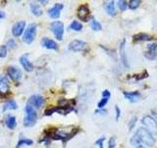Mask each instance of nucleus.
<instances>
[{
    "label": "nucleus",
    "instance_id": "obj_36",
    "mask_svg": "<svg viewBox=\"0 0 157 148\" xmlns=\"http://www.w3.org/2000/svg\"><path fill=\"white\" fill-rule=\"evenodd\" d=\"M55 113V107H51V108H48L47 110H45L44 112V115L45 116H51L53 113Z\"/></svg>",
    "mask_w": 157,
    "mask_h": 148
},
{
    "label": "nucleus",
    "instance_id": "obj_17",
    "mask_svg": "<svg viewBox=\"0 0 157 148\" xmlns=\"http://www.w3.org/2000/svg\"><path fill=\"white\" fill-rule=\"evenodd\" d=\"M10 90V85L8 79L5 76H0V95L5 96L9 93Z\"/></svg>",
    "mask_w": 157,
    "mask_h": 148
},
{
    "label": "nucleus",
    "instance_id": "obj_38",
    "mask_svg": "<svg viewBox=\"0 0 157 148\" xmlns=\"http://www.w3.org/2000/svg\"><path fill=\"white\" fill-rule=\"evenodd\" d=\"M102 98H108V99H110V97H111V93H110V91L109 90H104L102 92Z\"/></svg>",
    "mask_w": 157,
    "mask_h": 148
},
{
    "label": "nucleus",
    "instance_id": "obj_33",
    "mask_svg": "<svg viewBox=\"0 0 157 148\" xmlns=\"http://www.w3.org/2000/svg\"><path fill=\"white\" fill-rule=\"evenodd\" d=\"M6 47H8L10 48H15V47H17L16 41H15V39H10L9 41L7 42V43H6Z\"/></svg>",
    "mask_w": 157,
    "mask_h": 148
},
{
    "label": "nucleus",
    "instance_id": "obj_40",
    "mask_svg": "<svg viewBox=\"0 0 157 148\" xmlns=\"http://www.w3.org/2000/svg\"><path fill=\"white\" fill-rule=\"evenodd\" d=\"M136 148H146L145 146H144V145H141V144H140V145H137Z\"/></svg>",
    "mask_w": 157,
    "mask_h": 148
},
{
    "label": "nucleus",
    "instance_id": "obj_18",
    "mask_svg": "<svg viewBox=\"0 0 157 148\" xmlns=\"http://www.w3.org/2000/svg\"><path fill=\"white\" fill-rule=\"evenodd\" d=\"M123 95L127 99L128 101H130L132 103H136L137 101H140V99L141 98V95L139 91H132V92H123Z\"/></svg>",
    "mask_w": 157,
    "mask_h": 148
},
{
    "label": "nucleus",
    "instance_id": "obj_12",
    "mask_svg": "<svg viewBox=\"0 0 157 148\" xmlns=\"http://www.w3.org/2000/svg\"><path fill=\"white\" fill-rule=\"evenodd\" d=\"M7 74L14 81H18L19 79L22 78V71L17 66H9L7 69Z\"/></svg>",
    "mask_w": 157,
    "mask_h": 148
},
{
    "label": "nucleus",
    "instance_id": "obj_30",
    "mask_svg": "<svg viewBox=\"0 0 157 148\" xmlns=\"http://www.w3.org/2000/svg\"><path fill=\"white\" fill-rule=\"evenodd\" d=\"M7 56V47L0 46V58H5Z\"/></svg>",
    "mask_w": 157,
    "mask_h": 148
},
{
    "label": "nucleus",
    "instance_id": "obj_4",
    "mask_svg": "<svg viewBox=\"0 0 157 148\" xmlns=\"http://www.w3.org/2000/svg\"><path fill=\"white\" fill-rule=\"evenodd\" d=\"M36 30H37L36 24H34V23L29 24V26L25 29V32L23 35V41L28 44L32 43L36 36Z\"/></svg>",
    "mask_w": 157,
    "mask_h": 148
},
{
    "label": "nucleus",
    "instance_id": "obj_41",
    "mask_svg": "<svg viewBox=\"0 0 157 148\" xmlns=\"http://www.w3.org/2000/svg\"><path fill=\"white\" fill-rule=\"evenodd\" d=\"M48 1H42V0H41V1H40V3H44V4H45V3H47Z\"/></svg>",
    "mask_w": 157,
    "mask_h": 148
},
{
    "label": "nucleus",
    "instance_id": "obj_8",
    "mask_svg": "<svg viewBox=\"0 0 157 148\" xmlns=\"http://www.w3.org/2000/svg\"><path fill=\"white\" fill-rule=\"evenodd\" d=\"M86 47V43L85 41H82V39H74L69 44L68 48L70 49L71 51H85Z\"/></svg>",
    "mask_w": 157,
    "mask_h": 148
},
{
    "label": "nucleus",
    "instance_id": "obj_35",
    "mask_svg": "<svg viewBox=\"0 0 157 148\" xmlns=\"http://www.w3.org/2000/svg\"><path fill=\"white\" fill-rule=\"evenodd\" d=\"M136 121H137V117H132V120L130 121V123H129V130H132V128H134V126L136 125Z\"/></svg>",
    "mask_w": 157,
    "mask_h": 148
},
{
    "label": "nucleus",
    "instance_id": "obj_31",
    "mask_svg": "<svg viewBox=\"0 0 157 148\" xmlns=\"http://www.w3.org/2000/svg\"><path fill=\"white\" fill-rule=\"evenodd\" d=\"M116 147V137L111 136L108 141V148H115Z\"/></svg>",
    "mask_w": 157,
    "mask_h": 148
},
{
    "label": "nucleus",
    "instance_id": "obj_26",
    "mask_svg": "<svg viewBox=\"0 0 157 148\" xmlns=\"http://www.w3.org/2000/svg\"><path fill=\"white\" fill-rule=\"evenodd\" d=\"M90 27H91V29L93 30V31H100V30L102 29L101 24L98 22L96 19H91V21H90Z\"/></svg>",
    "mask_w": 157,
    "mask_h": 148
},
{
    "label": "nucleus",
    "instance_id": "obj_23",
    "mask_svg": "<svg viewBox=\"0 0 157 148\" xmlns=\"http://www.w3.org/2000/svg\"><path fill=\"white\" fill-rule=\"evenodd\" d=\"M29 8H31L32 13L34 15V16H36V17L41 16L42 13H43L41 7L39 6L38 4H36V3H31V4H29Z\"/></svg>",
    "mask_w": 157,
    "mask_h": 148
},
{
    "label": "nucleus",
    "instance_id": "obj_11",
    "mask_svg": "<svg viewBox=\"0 0 157 148\" xmlns=\"http://www.w3.org/2000/svg\"><path fill=\"white\" fill-rule=\"evenodd\" d=\"M63 7H64V5L62 3L54 4V6L48 10V16L52 19H58L61 15V11Z\"/></svg>",
    "mask_w": 157,
    "mask_h": 148
},
{
    "label": "nucleus",
    "instance_id": "obj_3",
    "mask_svg": "<svg viewBox=\"0 0 157 148\" xmlns=\"http://www.w3.org/2000/svg\"><path fill=\"white\" fill-rule=\"evenodd\" d=\"M78 130L77 128H73L72 130L69 131H65L63 130H57L55 131H53L50 135H48L50 139H54V140H63V141H68L69 139L77 134Z\"/></svg>",
    "mask_w": 157,
    "mask_h": 148
},
{
    "label": "nucleus",
    "instance_id": "obj_32",
    "mask_svg": "<svg viewBox=\"0 0 157 148\" xmlns=\"http://www.w3.org/2000/svg\"><path fill=\"white\" fill-rule=\"evenodd\" d=\"M105 141V137L104 136H101L100 138L95 141V145L97 146V148H103V142Z\"/></svg>",
    "mask_w": 157,
    "mask_h": 148
},
{
    "label": "nucleus",
    "instance_id": "obj_15",
    "mask_svg": "<svg viewBox=\"0 0 157 148\" xmlns=\"http://www.w3.org/2000/svg\"><path fill=\"white\" fill-rule=\"evenodd\" d=\"M41 46L43 47H45L47 49H51V51H57L58 49V43L52 39H48V38H42L41 39Z\"/></svg>",
    "mask_w": 157,
    "mask_h": 148
},
{
    "label": "nucleus",
    "instance_id": "obj_20",
    "mask_svg": "<svg viewBox=\"0 0 157 148\" xmlns=\"http://www.w3.org/2000/svg\"><path fill=\"white\" fill-rule=\"evenodd\" d=\"M5 125L9 128V130H14L17 126V120L16 117H14L12 115H7L5 117Z\"/></svg>",
    "mask_w": 157,
    "mask_h": 148
},
{
    "label": "nucleus",
    "instance_id": "obj_24",
    "mask_svg": "<svg viewBox=\"0 0 157 148\" xmlns=\"http://www.w3.org/2000/svg\"><path fill=\"white\" fill-rule=\"evenodd\" d=\"M70 30H72V31H75V32H80L82 30V25L78 22V21H73L71 24H70Z\"/></svg>",
    "mask_w": 157,
    "mask_h": 148
},
{
    "label": "nucleus",
    "instance_id": "obj_39",
    "mask_svg": "<svg viewBox=\"0 0 157 148\" xmlns=\"http://www.w3.org/2000/svg\"><path fill=\"white\" fill-rule=\"evenodd\" d=\"M5 16H6V15H5V13H4L3 11H0V20H1V19H4Z\"/></svg>",
    "mask_w": 157,
    "mask_h": 148
},
{
    "label": "nucleus",
    "instance_id": "obj_1",
    "mask_svg": "<svg viewBox=\"0 0 157 148\" xmlns=\"http://www.w3.org/2000/svg\"><path fill=\"white\" fill-rule=\"evenodd\" d=\"M131 144L137 146L140 144H144L146 146L152 147L155 144V138L153 136V134L148 131L144 127H140L139 130L136 131V133L132 136L131 138Z\"/></svg>",
    "mask_w": 157,
    "mask_h": 148
},
{
    "label": "nucleus",
    "instance_id": "obj_2",
    "mask_svg": "<svg viewBox=\"0 0 157 148\" xmlns=\"http://www.w3.org/2000/svg\"><path fill=\"white\" fill-rule=\"evenodd\" d=\"M25 112H26V115H25V117H24V125L27 127L33 126L37 121L36 110L33 107L27 104L26 108H25Z\"/></svg>",
    "mask_w": 157,
    "mask_h": 148
},
{
    "label": "nucleus",
    "instance_id": "obj_9",
    "mask_svg": "<svg viewBox=\"0 0 157 148\" xmlns=\"http://www.w3.org/2000/svg\"><path fill=\"white\" fill-rule=\"evenodd\" d=\"M43 104H44L43 97L40 96V95H37V94L31 96V97L29 98V101H28V105L33 107L34 109L41 108L43 106Z\"/></svg>",
    "mask_w": 157,
    "mask_h": 148
},
{
    "label": "nucleus",
    "instance_id": "obj_13",
    "mask_svg": "<svg viewBox=\"0 0 157 148\" xmlns=\"http://www.w3.org/2000/svg\"><path fill=\"white\" fill-rule=\"evenodd\" d=\"M119 52H120V57H121V61L126 68H129V61H128V57H127V53H126V39H123L120 43V47H119Z\"/></svg>",
    "mask_w": 157,
    "mask_h": 148
},
{
    "label": "nucleus",
    "instance_id": "obj_19",
    "mask_svg": "<svg viewBox=\"0 0 157 148\" xmlns=\"http://www.w3.org/2000/svg\"><path fill=\"white\" fill-rule=\"evenodd\" d=\"M154 38L150 36L148 34H145V33H140V34H136L132 38V41L134 42H147V41H151Z\"/></svg>",
    "mask_w": 157,
    "mask_h": 148
},
{
    "label": "nucleus",
    "instance_id": "obj_21",
    "mask_svg": "<svg viewBox=\"0 0 157 148\" xmlns=\"http://www.w3.org/2000/svg\"><path fill=\"white\" fill-rule=\"evenodd\" d=\"M104 9L106 13L109 16H115L116 15V7H115V2L114 1H108L104 4Z\"/></svg>",
    "mask_w": 157,
    "mask_h": 148
},
{
    "label": "nucleus",
    "instance_id": "obj_37",
    "mask_svg": "<svg viewBox=\"0 0 157 148\" xmlns=\"http://www.w3.org/2000/svg\"><path fill=\"white\" fill-rule=\"evenodd\" d=\"M96 115H100V116H105L107 115V110H105V109H97V110L94 112Z\"/></svg>",
    "mask_w": 157,
    "mask_h": 148
},
{
    "label": "nucleus",
    "instance_id": "obj_27",
    "mask_svg": "<svg viewBox=\"0 0 157 148\" xmlns=\"http://www.w3.org/2000/svg\"><path fill=\"white\" fill-rule=\"evenodd\" d=\"M140 4H141L140 0H131L129 4H128V7L132 10H136V8H139L140 6Z\"/></svg>",
    "mask_w": 157,
    "mask_h": 148
},
{
    "label": "nucleus",
    "instance_id": "obj_14",
    "mask_svg": "<svg viewBox=\"0 0 157 148\" xmlns=\"http://www.w3.org/2000/svg\"><path fill=\"white\" fill-rule=\"evenodd\" d=\"M144 56L147 59H154L157 56V43H151L147 46V49L144 53Z\"/></svg>",
    "mask_w": 157,
    "mask_h": 148
},
{
    "label": "nucleus",
    "instance_id": "obj_28",
    "mask_svg": "<svg viewBox=\"0 0 157 148\" xmlns=\"http://www.w3.org/2000/svg\"><path fill=\"white\" fill-rule=\"evenodd\" d=\"M117 5L121 11H126L128 8V2L125 1V0H120V1L117 2Z\"/></svg>",
    "mask_w": 157,
    "mask_h": 148
},
{
    "label": "nucleus",
    "instance_id": "obj_25",
    "mask_svg": "<svg viewBox=\"0 0 157 148\" xmlns=\"http://www.w3.org/2000/svg\"><path fill=\"white\" fill-rule=\"evenodd\" d=\"M33 141L32 139H29V138H21V139L19 140L18 144H17V148H21L22 146L24 145H33Z\"/></svg>",
    "mask_w": 157,
    "mask_h": 148
},
{
    "label": "nucleus",
    "instance_id": "obj_22",
    "mask_svg": "<svg viewBox=\"0 0 157 148\" xmlns=\"http://www.w3.org/2000/svg\"><path fill=\"white\" fill-rule=\"evenodd\" d=\"M18 109V104L15 100H9L4 104L3 106V111H12V110H17Z\"/></svg>",
    "mask_w": 157,
    "mask_h": 148
},
{
    "label": "nucleus",
    "instance_id": "obj_5",
    "mask_svg": "<svg viewBox=\"0 0 157 148\" xmlns=\"http://www.w3.org/2000/svg\"><path fill=\"white\" fill-rule=\"evenodd\" d=\"M50 30L59 41H62L64 36V24L61 21H53L50 24Z\"/></svg>",
    "mask_w": 157,
    "mask_h": 148
},
{
    "label": "nucleus",
    "instance_id": "obj_6",
    "mask_svg": "<svg viewBox=\"0 0 157 148\" xmlns=\"http://www.w3.org/2000/svg\"><path fill=\"white\" fill-rule=\"evenodd\" d=\"M142 125H144L147 130L150 131L152 134L157 132V121L151 116H144L141 120Z\"/></svg>",
    "mask_w": 157,
    "mask_h": 148
},
{
    "label": "nucleus",
    "instance_id": "obj_10",
    "mask_svg": "<svg viewBox=\"0 0 157 148\" xmlns=\"http://www.w3.org/2000/svg\"><path fill=\"white\" fill-rule=\"evenodd\" d=\"M26 29V22L25 21H18L17 23H15L12 27V35L14 37H20L22 36V34L25 32Z\"/></svg>",
    "mask_w": 157,
    "mask_h": 148
},
{
    "label": "nucleus",
    "instance_id": "obj_7",
    "mask_svg": "<svg viewBox=\"0 0 157 148\" xmlns=\"http://www.w3.org/2000/svg\"><path fill=\"white\" fill-rule=\"evenodd\" d=\"M78 18L83 22H87L90 19V10L88 8L87 4H82L77 10Z\"/></svg>",
    "mask_w": 157,
    "mask_h": 148
},
{
    "label": "nucleus",
    "instance_id": "obj_29",
    "mask_svg": "<svg viewBox=\"0 0 157 148\" xmlns=\"http://www.w3.org/2000/svg\"><path fill=\"white\" fill-rule=\"evenodd\" d=\"M109 102V99L108 98H102L101 100L98 102L97 104V108L98 109H104V107L107 105V103Z\"/></svg>",
    "mask_w": 157,
    "mask_h": 148
},
{
    "label": "nucleus",
    "instance_id": "obj_34",
    "mask_svg": "<svg viewBox=\"0 0 157 148\" xmlns=\"http://www.w3.org/2000/svg\"><path fill=\"white\" fill-rule=\"evenodd\" d=\"M121 117V110L118 105L115 106V120L116 121H119V118Z\"/></svg>",
    "mask_w": 157,
    "mask_h": 148
},
{
    "label": "nucleus",
    "instance_id": "obj_16",
    "mask_svg": "<svg viewBox=\"0 0 157 148\" xmlns=\"http://www.w3.org/2000/svg\"><path fill=\"white\" fill-rule=\"evenodd\" d=\"M20 63H21L22 67L28 72H32L33 70V64L29 61V59L28 57L27 54H24L21 57H20Z\"/></svg>",
    "mask_w": 157,
    "mask_h": 148
}]
</instances>
